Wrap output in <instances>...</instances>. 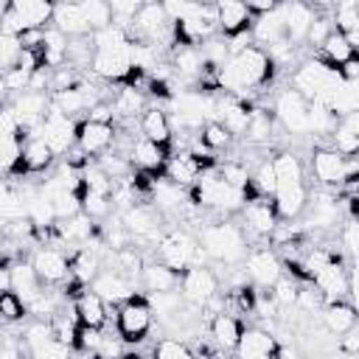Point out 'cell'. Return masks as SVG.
<instances>
[{
	"mask_svg": "<svg viewBox=\"0 0 359 359\" xmlns=\"http://www.w3.org/2000/svg\"><path fill=\"white\" fill-rule=\"evenodd\" d=\"M275 76V62L269 59V53L258 45H247L236 53H230L216 73V84L219 90L247 98L250 90H258L264 84H269Z\"/></svg>",
	"mask_w": 359,
	"mask_h": 359,
	"instance_id": "obj_1",
	"label": "cell"
},
{
	"mask_svg": "<svg viewBox=\"0 0 359 359\" xmlns=\"http://www.w3.org/2000/svg\"><path fill=\"white\" fill-rule=\"evenodd\" d=\"M199 244L208 252V261H213V264L233 266L247 255V236H244L241 224L227 216L216 224H202Z\"/></svg>",
	"mask_w": 359,
	"mask_h": 359,
	"instance_id": "obj_2",
	"label": "cell"
},
{
	"mask_svg": "<svg viewBox=\"0 0 359 359\" xmlns=\"http://www.w3.org/2000/svg\"><path fill=\"white\" fill-rule=\"evenodd\" d=\"M157 261L171 266L174 272H185L194 264H208V252L202 250L199 238H194L188 230H168L157 241Z\"/></svg>",
	"mask_w": 359,
	"mask_h": 359,
	"instance_id": "obj_3",
	"label": "cell"
},
{
	"mask_svg": "<svg viewBox=\"0 0 359 359\" xmlns=\"http://www.w3.org/2000/svg\"><path fill=\"white\" fill-rule=\"evenodd\" d=\"M151 323H154V311L146 294H132L115 309V328L126 345H140L151 331Z\"/></svg>",
	"mask_w": 359,
	"mask_h": 359,
	"instance_id": "obj_4",
	"label": "cell"
},
{
	"mask_svg": "<svg viewBox=\"0 0 359 359\" xmlns=\"http://www.w3.org/2000/svg\"><path fill=\"white\" fill-rule=\"evenodd\" d=\"M309 171L320 182V188H337L345 177H353L359 168H356V154L345 157L331 146H314L309 154Z\"/></svg>",
	"mask_w": 359,
	"mask_h": 359,
	"instance_id": "obj_5",
	"label": "cell"
},
{
	"mask_svg": "<svg viewBox=\"0 0 359 359\" xmlns=\"http://www.w3.org/2000/svg\"><path fill=\"white\" fill-rule=\"evenodd\" d=\"M238 213H241V222L238 224H241L247 241H264V238H269V233L280 222L269 196H247Z\"/></svg>",
	"mask_w": 359,
	"mask_h": 359,
	"instance_id": "obj_6",
	"label": "cell"
},
{
	"mask_svg": "<svg viewBox=\"0 0 359 359\" xmlns=\"http://www.w3.org/2000/svg\"><path fill=\"white\" fill-rule=\"evenodd\" d=\"M272 115H275V121H278L289 135H300V137L309 135V101H306L297 90H292V87L280 90V93L275 95Z\"/></svg>",
	"mask_w": 359,
	"mask_h": 359,
	"instance_id": "obj_7",
	"label": "cell"
},
{
	"mask_svg": "<svg viewBox=\"0 0 359 359\" xmlns=\"http://www.w3.org/2000/svg\"><path fill=\"white\" fill-rule=\"evenodd\" d=\"M36 135L53 149V154H65L76 143V118L65 115L62 109H56L50 104L45 118H42V123H39V129H36Z\"/></svg>",
	"mask_w": 359,
	"mask_h": 359,
	"instance_id": "obj_8",
	"label": "cell"
},
{
	"mask_svg": "<svg viewBox=\"0 0 359 359\" xmlns=\"http://www.w3.org/2000/svg\"><path fill=\"white\" fill-rule=\"evenodd\" d=\"M241 261H244V275L255 289H269L283 275V264H280V255L275 250L255 247Z\"/></svg>",
	"mask_w": 359,
	"mask_h": 359,
	"instance_id": "obj_9",
	"label": "cell"
},
{
	"mask_svg": "<svg viewBox=\"0 0 359 359\" xmlns=\"http://www.w3.org/2000/svg\"><path fill=\"white\" fill-rule=\"evenodd\" d=\"M31 266H34L36 278L42 280V286H62V283L70 280V258L53 244H45V247L34 250Z\"/></svg>",
	"mask_w": 359,
	"mask_h": 359,
	"instance_id": "obj_10",
	"label": "cell"
},
{
	"mask_svg": "<svg viewBox=\"0 0 359 359\" xmlns=\"http://www.w3.org/2000/svg\"><path fill=\"white\" fill-rule=\"evenodd\" d=\"M180 294L188 303L205 306L216 292H219V275L208 264H194L180 275Z\"/></svg>",
	"mask_w": 359,
	"mask_h": 359,
	"instance_id": "obj_11",
	"label": "cell"
},
{
	"mask_svg": "<svg viewBox=\"0 0 359 359\" xmlns=\"http://www.w3.org/2000/svg\"><path fill=\"white\" fill-rule=\"evenodd\" d=\"M132 65H129V45L123 48H109V50H93L90 59V73L104 79V81H123L129 76Z\"/></svg>",
	"mask_w": 359,
	"mask_h": 359,
	"instance_id": "obj_12",
	"label": "cell"
},
{
	"mask_svg": "<svg viewBox=\"0 0 359 359\" xmlns=\"http://www.w3.org/2000/svg\"><path fill=\"white\" fill-rule=\"evenodd\" d=\"M275 348H278V339H275V334L269 328L250 325V328H241L233 353L241 356V359H272Z\"/></svg>",
	"mask_w": 359,
	"mask_h": 359,
	"instance_id": "obj_13",
	"label": "cell"
},
{
	"mask_svg": "<svg viewBox=\"0 0 359 359\" xmlns=\"http://www.w3.org/2000/svg\"><path fill=\"white\" fill-rule=\"evenodd\" d=\"M135 280H129L126 275H121L118 269H112V266H101L98 269V275L90 280V289L95 292V294H101L107 303H112V306H118V303H123L126 297H132L135 294Z\"/></svg>",
	"mask_w": 359,
	"mask_h": 359,
	"instance_id": "obj_14",
	"label": "cell"
},
{
	"mask_svg": "<svg viewBox=\"0 0 359 359\" xmlns=\"http://www.w3.org/2000/svg\"><path fill=\"white\" fill-rule=\"evenodd\" d=\"M76 143L90 157H98V154H104L107 149L115 146V123L81 121V123H76Z\"/></svg>",
	"mask_w": 359,
	"mask_h": 359,
	"instance_id": "obj_15",
	"label": "cell"
},
{
	"mask_svg": "<svg viewBox=\"0 0 359 359\" xmlns=\"http://www.w3.org/2000/svg\"><path fill=\"white\" fill-rule=\"evenodd\" d=\"M280 8H283V31H286V39L292 45H303L306 42V34H309V25H311V20H314L317 11L306 0H283Z\"/></svg>",
	"mask_w": 359,
	"mask_h": 359,
	"instance_id": "obj_16",
	"label": "cell"
},
{
	"mask_svg": "<svg viewBox=\"0 0 359 359\" xmlns=\"http://www.w3.org/2000/svg\"><path fill=\"white\" fill-rule=\"evenodd\" d=\"M109 104H112L115 121H123L126 126H132L140 118V112L146 109V93L132 87V84H126V81H121V87L109 95Z\"/></svg>",
	"mask_w": 359,
	"mask_h": 359,
	"instance_id": "obj_17",
	"label": "cell"
},
{
	"mask_svg": "<svg viewBox=\"0 0 359 359\" xmlns=\"http://www.w3.org/2000/svg\"><path fill=\"white\" fill-rule=\"evenodd\" d=\"M250 36H252V45H258V48H269L278 39H286L280 3L272 11H266V14H255V20L250 22Z\"/></svg>",
	"mask_w": 359,
	"mask_h": 359,
	"instance_id": "obj_18",
	"label": "cell"
},
{
	"mask_svg": "<svg viewBox=\"0 0 359 359\" xmlns=\"http://www.w3.org/2000/svg\"><path fill=\"white\" fill-rule=\"evenodd\" d=\"M168 146H163V143H154V140H149V137H137L132 146H129V163H132V168H140V171H163V165H165V160H168Z\"/></svg>",
	"mask_w": 359,
	"mask_h": 359,
	"instance_id": "obj_19",
	"label": "cell"
},
{
	"mask_svg": "<svg viewBox=\"0 0 359 359\" xmlns=\"http://www.w3.org/2000/svg\"><path fill=\"white\" fill-rule=\"evenodd\" d=\"M241 320L230 311H216L210 320H208V334H210V342L222 351V353H233L236 342H238V334H241Z\"/></svg>",
	"mask_w": 359,
	"mask_h": 359,
	"instance_id": "obj_20",
	"label": "cell"
},
{
	"mask_svg": "<svg viewBox=\"0 0 359 359\" xmlns=\"http://www.w3.org/2000/svg\"><path fill=\"white\" fill-rule=\"evenodd\" d=\"M250 22H252V14L241 0H216V25L222 36L250 31Z\"/></svg>",
	"mask_w": 359,
	"mask_h": 359,
	"instance_id": "obj_21",
	"label": "cell"
},
{
	"mask_svg": "<svg viewBox=\"0 0 359 359\" xmlns=\"http://www.w3.org/2000/svg\"><path fill=\"white\" fill-rule=\"evenodd\" d=\"M73 309L79 314V323L81 325H93V328H104L107 320H109V309H107V300L101 294H95L90 286H84L76 297H73Z\"/></svg>",
	"mask_w": 359,
	"mask_h": 359,
	"instance_id": "obj_22",
	"label": "cell"
},
{
	"mask_svg": "<svg viewBox=\"0 0 359 359\" xmlns=\"http://www.w3.org/2000/svg\"><path fill=\"white\" fill-rule=\"evenodd\" d=\"M137 126H140V135L154 140V143H163V146H171V137H174V126H171V118L168 112L154 104V107H146L137 118Z\"/></svg>",
	"mask_w": 359,
	"mask_h": 359,
	"instance_id": "obj_23",
	"label": "cell"
},
{
	"mask_svg": "<svg viewBox=\"0 0 359 359\" xmlns=\"http://www.w3.org/2000/svg\"><path fill=\"white\" fill-rule=\"evenodd\" d=\"M50 25L59 28L65 36H81V34H90V25H87V17H84L81 3H70V0L53 3Z\"/></svg>",
	"mask_w": 359,
	"mask_h": 359,
	"instance_id": "obj_24",
	"label": "cell"
},
{
	"mask_svg": "<svg viewBox=\"0 0 359 359\" xmlns=\"http://www.w3.org/2000/svg\"><path fill=\"white\" fill-rule=\"evenodd\" d=\"M317 317H320V323H323L325 331H331L334 337H339V334H345L348 328L356 325V306L348 303V300H331V303H323V309H320Z\"/></svg>",
	"mask_w": 359,
	"mask_h": 359,
	"instance_id": "obj_25",
	"label": "cell"
},
{
	"mask_svg": "<svg viewBox=\"0 0 359 359\" xmlns=\"http://www.w3.org/2000/svg\"><path fill=\"white\" fill-rule=\"evenodd\" d=\"M56 154L53 149L39 137V135H31L22 140V151H20V163H22V171H31V174H39V171H48L53 165Z\"/></svg>",
	"mask_w": 359,
	"mask_h": 359,
	"instance_id": "obj_26",
	"label": "cell"
},
{
	"mask_svg": "<svg viewBox=\"0 0 359 359\" xmlns=\"http://www.w3.org/2000/svg\"><path fill=\"white\" fill-rule=\"evenodd\" d=\"M8 8L25 28H48L53 17V0H11Z\"/></svg>",
	"mask_w": 359,
	"mask_h": 359,
	"instance_id": "obj_27",
	"label": "cell"
},
{
	"mask_svg": "<svg viewBox=\"0 0 359 359\" xmlns=\"http://www.w3.org/2000/svg\"><path fill=\"white\" fill-rule=\"evenodd\" d=\"M140 283L146 292H171L180 286V272H174L163 261H151V264H143Z\"/></svg>",
	"mask_w": 359,
	"mask_h": 359,
	"instance_id": "obj_28",
	"label": "cell"
},
{
	"mask_svg": "<svg viewBox=\"0 0 359 359\" xmlns=\"http://www.w3.org/2000/svg\"><path fill=\"white\" fill-rule=\"evenodd\" d=\"M8 286L28 303L42 289V280L36 278L31 261H17V264H8Z\"/></svg>",
	"mask_w": 359,
	"mask_h": 359,
	"instance_id": "obj_29",
	"label": "cell"
},
{
	"mask_svg": "<svg viewBox=\"0 0 359 359\" xmlns=\"http://www.w3.org/2000/svg\"><path fill=\"white\" fill-rule=\"evenodd\" d=\"M272 123H275V115L261 109V107H250V121H247V132H244V140L247 143H269L272 140Z\"/></svg>",
	"mask_w": 359,
	"mask_h": 359,
	"instance_id": "obj_30",
	"label": "cell"
},
{
	"mask_svg": "<svg viewBox=\"0 0 359 359\" xmlns=\"http://www.w3.org/2000/svg\"><path fill=\"white\" fill-rule=\"evenodd\" d=\"M65 56H67V36L59 28L48 25L45 36H42V65L59 67V65H65Z\"/></svg>",
	"mask_w": 359,
	"mask_h": 359,
	"instance_id": "obj_31",
	"label": "cell"
},
{
	"mask_svg": "<svg viewBox=\"0 0 359 359\" xmlns=\"http://www.w3.org/2000/svg\"><path fill=\"white\" fill-rule=\"evenodd\" d=\"M317 48H320V53H317V56H320L323 62H328L331 67H337V65H342L345 59L356 56V50L348 45V39H345V36H342L337 28H334V31H331V34L323 39V45H317Z\"/></svg>",
	"mask_w": 359,
	"mask_h": 359,
	"instance_id": "obj_32",
	"label": "cell"
},
{
	"mask_svg": "<svg viewBox=\"0 0 359 359\" xmlns=\"http://www.w3.org/2000/svg\"><path fill=\"white\" fill-rule=\"evenodd\" d=\"M25 314H28L25 300H22V297H20V294H17L11 286L0 289V323L14 325V323L25 320Z\"/></svg>",
	"mask_w": 359,
	"mask_h": 359,
	"instance_id": "obj_33",
	"label": "cell"
},
{
	"mask_svg": "<svg viewBox=\"0 0 359 359\" xmlns=\"http://www.w3.org/2000/svg\"><path fill=\"white\" fill-rule=\"evenodd\" d=\"M112 210H115V208H112L109 194L81 191V213H87L95 224H98V222H104V219H109V213H112Z\"/></svg>",
	"mask_w": 359,
	"mask_h": 359,
	"instance_id": "obj_34",
	"label": "cell"
},
{
	"mask_svg": "<svg viewBox=\"0 0 359 359\" xmlns=\"http://www.w3.org/2000/svg\"><path fill=\"white\" fill-rule=\"evenodd\" d=\"M151 353H154L157 359H191V356H194V348H191V342L182 339V337H163V339L151 348Z\"/></svg>",
	"mask_w": 359,
	"mask_h": 359,
	"instance_id": "obj_35",
	"label": "cell"
},
{
	"mask_svg": "<svg viewBox=\"0 0 359 359\" xmlns=\"http://www.w3.org/2000/svg\"><path fill=\"white\" fill-rule=\"evenodd\" d=\"M216 168H219V177L224 180V182H230L233 188H238V191H250V168H247V163H241V160H227V163H216Z\"/></svg>",
	"mask_w": 359,
	"mask_h": 359,
	"instance_id": "obj_36",
	"label": "cell"
},
{
	"mask_svg": "<svg viewBox=\"0 0 359 359\" xmlns=\"http://www.w3.org/2000/svg\"><path fill=\"white\" fill-rule=\"evenodd\" d=\"M81 8H84V17H87V25H90V34L98 31V28H107L112 20V8L107 0H81Z\"/></svg>",
	"mask_w": 359,
	"mask_h": 359,
	"instance_id": "obj_37",
	"label": "cell"
},
{
	"mask_svg": "<svg viewBox=\"0 0 359 359\" xmlns=\"http://www.w3.org/2000/svg\"><path fill=\"white\" fill-rule=\"evenodd\" d=\"M199 140L210 149V151H222V149H227L230 146V132L219 123V121H208L202 129H199Z\"/></svg>",
	"mask_w": 359,
	"mask_h": 359,
	"instance_id": "obj_38",
	"label": "cell"
},
{
	"mask_svg": "<svg viewBox=\"0 0 359 359\" xmlns=\"http://www.w3.org/2000/svg\"><path fill=\"white\" fill-rule=\"evenodd\" d=\"M22 53V45H20V36L17 34H3L0 31V73L14 67L17 59Z\"/></svg>",
	"mask_w": 359,
	"mask_h": 359,
	"instance_id": "obj_39",
	"label": "cell"
},
{
	"mask_svg": "<svg viewBox=\"0 0 359 359\" xmlns=\"http://www.w3.org/2000/svg\"><path fill=\"white\" fill-rule=\"evenodd\" d=\"M109 3V8H112V20L118 22V25H123L146 0H107Z\"/></svg>",
	"mask_w": 359,
	"mask_h": 359,
	"instance_id": "obj_40",
	"label": "cell"
},
{
	"mask_svg": "<svg viewBox=\"0 0 359 359\" xmlns=\"http://www.w3.org/2000/svg\"><path fill=\"white\" fill-rule=\"evenodd\" d=\"M84 121H98V123H115V115H112V104L107 98L95 101L87 112H84Z\"/></svg>",
	"mask_w": 359,
	"mask_h": 359,
	"instance_id": "obj_41",
	"label": "cell"
},
{
	"mask_svg": "<svg viewBox=\"0 0 359 359\" xmlns=\"http://www.w3.org/2000/svg\"><path fill=\"white\" fill-rule=\"evenodd\" d=\"M337 73H339L342 79H348V81H359V59H356V56L345 59L342 65H337Z\"/></svg>",
	"mask_w": 359,
	"mask_h": 359,
	"instance_id": "obj_42",
	"label": "cell"
},
{
	"mask_svg": "<svg viewBox=\"0 0 359 359\" xmlns=\"http://www.w3.org/2000/svg\"><path fill=\"white\" fill-rule=\"evenodd\" d=\"M241 3L247 6L250 14H266V11H272L278 6V0H241Z\"/></svg>",
	"mask_w": 359,
	"mask_h": 359,
	"instance_id": "obj_43",
	"label": "cell"
},
{
	"mask_svg": "<svg viewBox=\"0 0 359 359\" xmlns=\"http://www.w3.org/2000/svg\"><path fill=\"white\" fill-rule=\"evenodd\" d=\"M8 98H11V93H8V87H6V81H3V76H0V107H6Z\"/></svg>",
	"mask_w": 359,
	"mask_h": 359,
	"instance_id": "obj_44",
	"label": "cell"
},
{
	"mask_svg": "<svg viewBox=\"0 0 359 359\" xmlns=\"http://www.w3.org/2000/svg\"><path fill=\"white\" fill-rule=\"evenodd\" d=\"M8 6H11V0H0V17L8 11Z\"/></svg>",
	"mask_w": 359,
	"mask_h": 359,
	"instance_id": "obj_45",
	"label": "cell"
}]
</instances>
